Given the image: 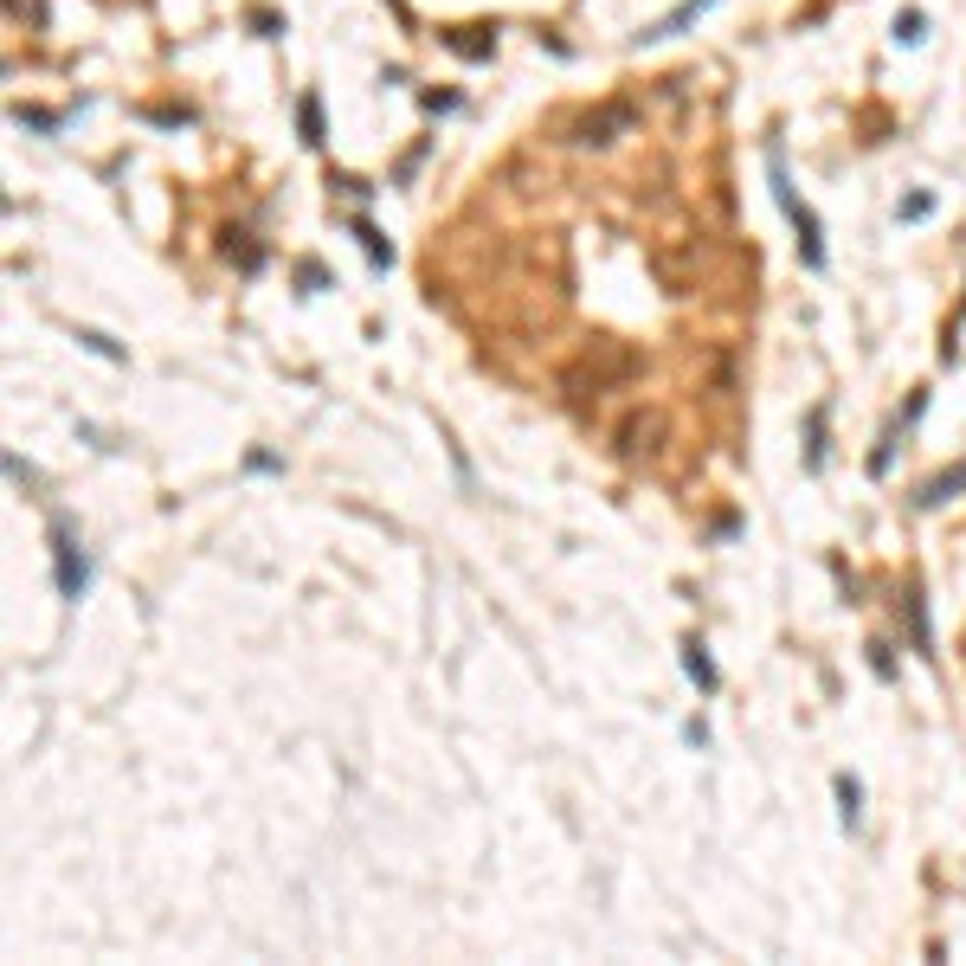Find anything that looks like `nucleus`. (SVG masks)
Instances as JSON below:
<instances>
[{"mask_svg": "<svg viewBox=\"0 0 966 966\" xmlns=\"http://www.w3.org/2000/svg\"><path fill=\"white\" fill-rule=\"evenodd\" d=\"M767 175H773V193H780L786 219L799 226V252H806V264L818 271V264H824V239H818V219H812V207H806V200H792V187H786V168H780V149H767Z\"/></svg>", "mask_w": 966, "mask_h": 966, "instance_id": "2", "label": "nucleus"}, {"mask_svg": "<svg viewBox=\"0 0 966 966\" xmlns=\"http://www.w3.org/2000/svg\"><path fill=\"white\" fill-rule=\"evenodd\" d=\"M226 258H239V271H258L264 264V252H258V245H245V232H226Z\"/></svg>", "mask_w": 966, "mask_h": 966, "instance_id": "10", "label": "nucleus"}, {"mask_svg": "<svg viewBox=\"0 0 966 966\" xmlns=\"http://www.w3.org/2000/svg\"><path fill=\"white\" fill-rule=\"evenodd\" d=\"M631 123H638V110H631V103H599V110H587V117L573 123V142L580 149H605V142H619Z\"/></svg>", "mask_w": 966, "mask_h": 966, "instance_id": "4", "label": "nucleus"}, {"mask_svg": "<svg viewBox=\"0 0 966 966\" xmlns=\"http://www.w3.org/2000/svg\"><path fill=\"white\" fill-rule=\"evenodd\" d=\"M296 123H303V142H322V103H316V97L296 103Z\"/></svg>", "mask_w": 966, "mask_h": 966, "instance_id": "11", "label": "nucleus"}, {"mask_svg": "<svg viewBox=\"0 0 966 966\" xmlns=\"http://www.w3.org/2000/svg\"><path fill=\"white\" fill-rule=\"evenodd\" d=\"M896 39H902V45H921V39H928V13H915V7H908V13L896 20Z\"/></svg>", "mask_w": 966, "mask_h": 966, "instance_id": "12", "label": "nucleus"}, {"mask_svg": "<svg viewBox=\"0 0 966 966\" xmlns=\"http://www.w3.org/2000/svg\"><path fill=\"white\" fill-rule=\"evenodd\" d=\"M52 573H59V593H65V599H85L91 567H85V548H77L71 522H52Z\"/></svg>", "mask_w": 966, "mask_h": 966, "instance_id": "3", "label": "nucleus"}, {"mask_svg": "<svg viewBox=\"0 0 966 966\" xmlns=\"http://www.w3.org/2000/svg\"><path fill=\"white\" fill-rule=\"evenodd\" d=\"M824 464V412H812V471Z\"/></svg>", "mask_w": 966, "mask_h": 966, "instance_id": "15", "label": "nucleus"}, {"mask_svg": "<svg viewBox=\"0 0 966 966\" xmlns=\"http://www.w3.org/2000/svg\"><path fill=\"white\" fill-rule=\"evenodd\" d=\"M631 374H638V354H631V348H619V342H593V348L561 374V386H567L573 400H587V394L599 400L605 386H625Z\"/></svg>", "mask_w": 966, "mask_h": 966, "instance_id": "1", "label": "nucleus"}, {"mask_svg": "<svg viewBox=\"0 0 966 966\" xmlns=\"http://www.w3.org/2000/svg\"><path fill=\"white\" fill-rule=\"evenodd\" d=\"M354 239L368 245V258H374V264H386V258H394V252H386V245H380V232H374V226H354Z\"/></svg>", "mask_w": 966, "mask_h": 966, "instance_id": "14", "label": "nucleus"}, {"mask_svg": "<svg viewBox=\"0 0 966 966\" xmlns=\"http://www.w3.org/2000/svg\"><path fill=\"white\" fill-rule=\"evenodd\" d=\"M709 7H715V0H683V7H677V13H664V20H657V26H645V33H638V39H645V45H657V39H677V33H683V26H696V20H702Z\"/></svg>", "mask_w": 966, "mask_h": 966, "instance_id": "6", "label": "nucleus"}, {"mask_svg": "<svg viewBox=\"0 0 966 966\" xmlns=\"http://www.w3.org/2000/svg\"><path fill=\"white\" fill-rule=\"evenodd\" d=\"M683 670L696 677L702 689H715V664H709V651H702V645H683Z\"/></svg>", "mask_w": 966, "mask_h": 966, "instance_id": "9", "label": "nucleus"}, {"mask_svg": "<svg viewBox=\"0 0 966 966\" xmlns=\"http://www.w3.org/2000/svg\"><path fill=\"white\" fill-rule=\"evenodd\" d=\"M77 342H85L91 354H103V361H123V348L110 342V336H97V329H77Z\"/></svg>", "mask_w": 966, "mask_h": 966, "instance_id": "13", "label": "nucleus"}, {"mask_svg": "<svg viewBox=\"0 0 966 966\" xmlns=\"http://www.w3.org/2000/svg\"><path fill=\"white\" fill-rule=\"evenodd\" d=\"M838 806H844V824H857V818H864V786L850 780V773H838Z\"/></svg>", "mask_w": 966, "mask_h": 966, "instance_id": "8", "label": "nucleus"}, {"mask_svg": "<svg viewBox=\"0 0 966 966\" xmlns=\"http://www.w3.org/2000/svg\"><path fill=\"white\" fill-rule=\"evenodd\" d=\"M954 490H966V464H960V471H947V477H934V483H921V496H915V503H921V509H934V503H947Z\"/></svg>", "mask_w": 966, "mask_h": 966, "instance_id": "7", "label": "nucleus"}, {"mask_svg": "<svg viewBox=\"0 0 966 966\" xmlns=\"http://www.w3.org/2000/svg\"><path fill=\"white\" fill-rule=\"evenodd\" d=\"M657 438H664V412H631V419L619 426V458H625V464L651 458Z\"/></svg>", "mask_w": 966, "mask_h": 966, "instance_id": "5", "label": "nucleus"}]
</instances>
